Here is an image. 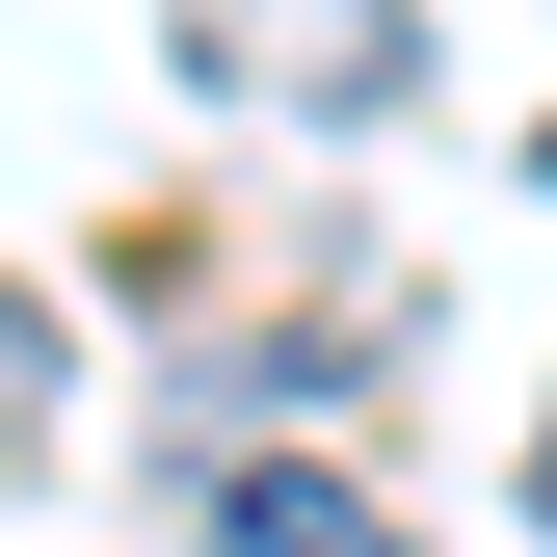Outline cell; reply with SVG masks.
I'll return each instance as SVG.
<instances>
[{
  "label": "cell",
  "mask_w": 557,
  "mask_h": 557,
  "mask_svg": "<svg viewBox=\"0 0 557 557\" xmlns=\"http://www.w3.org/2000/svg\"><path fill=\"white\" fill-rule=\"evenodd\" d=\"M0 398H53V319H27V293H0Z\"/></svg>",
  "instance_id": "cell-2"
},
{
  "label": "cell",
  "mask_w": 557,
  "mask_h": 557,
  "mask_svg": "<svg viewBox=\"0 0 557 557\" xmlns=\"http://www.w3.org/2000/svg\"><path fill=\"white\" fill-rule=\"evenodd\" d=\"M531 505H557V425H531Z\"/></svg>",
  "instance_id": "cell-3"
},
{
  "label": "cell",
  "mask_w": 557,
  "mask_h": 557,
  "mask_svg": "<svg viewBox=\"0 0 557 557\" xmlns=\"http://www.w3.org/2000/svg\"><path fill=\"white\" fill-rule=\"evenodd\" d=\"M213 557H398V531L345 505V478H293V451H239V478H213Z\"/></svg>",
  "instance_id": "cell-1"
}]
</instances>
